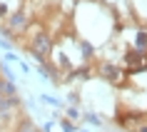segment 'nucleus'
<instances>
[{"mask_svg":"<svg viewBox=\"0 0 147 132\" xmlns=\"http://www.w3.org/2000/svg\"><path fill=\"white\" fill-rule=\"evenodd\" d=\"M82 55H85V57H90V55H92V47L87 45V42H85V45H82Z\"/></svg>","mask_w":147,"mask_h":132,"instance_id":"obj_7","label":"nucleus"},{"mask_svg":"<svg viewBox=\"0 0 147 132\" xmlns=\"http://www.w3.org/2000/svg\"><path fill=\"white\" fill-rule=\"evenodd\" d=\"M10 102H13V100H0V110H5V107L10 105Z\"/></svg>","mask_w":147,"mask_h":132,"instance_id":"obj_10","label":"nucleus"},{"mask_svg":"<svg viewBox=\"0 0 147 132\" xmlns=\"http://www.w3.org/2000/svg\"><path fill=\"white\" fill-rule=\"evenodd\" d=\"M23 23H25V15H23V13H15V15L10 18V25H13V28H20Z\"/></svg>","mask_w":147,"mask_h":132,"instance_id":"obj_3","label":"nucleus"},{"mask_svg":"<svg viewBox=\"0 0 147 132\" xmlns=\"http://www.w3.org/2000/svg\"><path fill=\"white\" fill-rule=\"evenodd\" d=\"M127 62H130L132 67H135V62H142V50H137V53H130V55H127Z\"/></svg>","mask_w":147,"mask_h":132,"instance_id":"obj_4","label":"nucleus"},{"mask_svg":"<svg viewBox=\"0 0 147 132\" xmlns=\"http://www.w3.org/2000/svg\"><path fill=\"white\" fill-rule=\"evenodd\" d=\"M87 122H92V125H100V117H95V115H87Z\"/></svg>","mask_w":147,"mask_h":132,"instance_id":"obj_9","label":"nucleus"},{"mask_svg":"<svg viewBox=\"0 0 147 132\" xmlns=\"http://www.w3.org/2000/svg\"><path fill=\"white\" fill-rule=\"evenodd\" d=\"M47 53H50V38H47L45 32H38L35 40H32V55H35L38 60H42Z\"/></svg>","mask_w":147,"mask_h":132,"instance_id":"obj_1","label":"nucleus"},{"mask_svg":"<svg viewBox=\"0 0 147 132\" xmlns=\"http://www.w3.org/2000/svg\"><path fill=\"white\" fill-rule=\"evenodd\" d=\"M78 115H80V112H78L75 107H70V110H67V117H72V120H78Z\"/></svg>","mask_w":147,"mask_h":132,"instance_id":"obj_8","label":"nucleus"},{"mask_svg":"<svg viewBox=\"0 0 147 132\" xmlns=\"http://www.w3.org/2000/svg\"><path fill=\"white\" fill-rule=\"evenodd\" d=\"M0 92H3V95H8V97H10V95L15 92V87L10 85V82H0Z\"/></svg>","mask_w":147,"mask_h":132,"instance_id":"obj_5","label":"nucleus"},{"mask_svg":"<svg viewBox=\"0 0 147 132\" xmlns=\"http://www.w3.org/2000/svg\"><path fill=\"white\" fill-rule=\"evenodd\" d=\"M5 13H8V8H5V5L0 3V15H5Z\"/></svg>","mask_w":147,"mask_h":132,"instance_id":"obj_12","label":"nucleus"},{"mask_svg":"<svg viewBox=\"0 0 147 132\" xmlns=\"http://www.w3.org/2000/svg\"><path fill=\"white\" fill-rule=\"evenodd\" d=\"M137 45H140V47L147 45V32H137Z\"/></svg>","mask_w":147,"mask_h":132,"instance_id":"obj_6","label":"nucleus"},{"mask_svg":"<svg viewBox=\"0 0 147 132\" xmlns=\"http://www.w3.org/2000/svg\"><path fill=\"white\" fill-rule=\"evenodd\" d=\"M102 72H105V77H110V80H117V75H120V70H117L115 65H105Z\"/></svg>","mask_w":147,"mask_h":132,"instance_id":"obj_2","label":"nucleus"},{"mask_svg":"<svg viewBox=\"0 0 147 132\" xmlns=\"http://www.w3.org/2000/svg\"><path fill=\"white\" fill-rule=\"evenodd\" d=\"M23 132H32V130H30V127H28V130H23Z\"/></svg>","mask_w":147,"mask_h":132,"instance_id":"obj_13","label":"nucleus"},{"mask_svg":"<svg viewBox=\"0 0 147 132\" xmlns=\"http://www.w3.org/2000/svg\"><path fill=\"white\" fill-rule=\"evenodd\" d=\"M62 130H65V132H72V125H70V122H62Z\"/></svg>","mask_w":147,"mask_h":132,"instance_id":"obj_11","label":"nucleus"}]
</instances>
